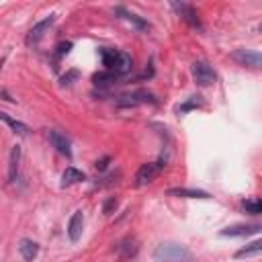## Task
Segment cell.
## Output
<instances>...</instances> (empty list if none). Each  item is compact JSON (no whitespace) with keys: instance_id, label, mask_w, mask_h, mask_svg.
I'll list each match as a JSON object with an SVG mask.
<instances>
[{"instance_id":"cell-1","label":"cell","mask_w":262,"mask_h":262,"mask_svg":"<svg viewBox=\"0 0 262 262\" xmlns=\"http://www.w3.org/2000/svg\"><path fill=\"white\" fill-rule=\"evenodd\" d=\"M154 260L158 262H188L190 252L180 244H160L154 250Z\"/></svg>"},{"instance_id":"cell-2","label":"cell","mask_w":262,"mask_h":262,"mask_svg":"<svg viewBox=\"0 0 262 262\" xmlns=\"http://www.w3.org/2000/svg\"><path fill=\"white\" fill-rule=\"evenodd\" d=\"M190 72H193V78H195V82L199 86H211L217 80L215 70L209 66L207 62H195L193 68H190Z\"/></svg>"},{"instance_id":"cell-3","label":"cell","mask_w":262,"mask_h":262,"mask_svg":"<svg viewBox=\"0 0 262 262\" xmlns=\"http://www.w3.org/2000/svg\"><path fill=\"white\" fill-rule=\"evenodd\" d=\"M166 164L162 160L160 162H148V164H144L142 168L137 170V174H135V186H146V184H150L160 174V170Z\"/></svg>"},{"instance_id":"cell-4","label":"cell","mask_w":262,"mask_h":262,"mask_svg":"<svg viewBox=\"0 0 262 262\" xmlns=\"http://www.w3.org/2000/svg\"><path fill=\"white\" fill-rule=\"evenodd\" d=\"M54 23H56V14H49L47 19L39 21L37 25H33V27H31V31L27 33L25 43H27V45H35L37 41H41V39L45 37V33L51 29V25H54Z\"/></svg>"},{"instance_id":"cell-5","label":"cell","mask_w":262,"mask_h":262,"mask_svg":"<svg viewBox=\"0 0 262 262\" xmlns=\"http://www.w3.org/2000/svg\"><path fill=\"white\" fill-rule=\"evenodd\" d=\"M232 60L238 62L240 66H248V68H254L258 70L262 66V56L258 51H250V49H238L232 54Z\"/></svg>"},{"instance_id":"cell-6","label":"cell","mask_w":262,"mask_h":262,"mask_svg":"<svg viewBox=\"0 0 262 262\" xmlns=\"http://www.w3.org/2000/svg\"><path fill=\"white\" fill-rule=\"evenodd\" d=\"M174 10H176L180 16H182V21L184 23H188L190 27H193V29H203L201 27V21H199V14H197V10L193 8V6H190V4H184V2H172L170 4Z\"/></svg>"},{"instance_id":"cell-7","label":"cell","mask_w":262,"mask_h":262,"mask_svg":"<svg viewBox=\"0 0 262 262\" xmlns=\"http://www.w3.org/2000/svg\"><path fill=\"white\" fill-rule=\"evenodd\" d=\"M142 102H156V98L152 92L137 90L131 94H121L117 100V104H121V107H135V104H142Z\"/></svg>"},{"instance_id":"cell-8","label":"cell","mask_w":262,"mask_h":262,"mask_svg":"<svg viewBox=\"0 0 262 262\" xmlns=\"http://www.w3.org/2000/svg\"><path fill=\"white\" fill-rule=\"evenodd\" d=\"M47 139H49V144L54 146L60 154L68 156V158H72V148H70V139H68L64 133H60L58 129H49V131H47Z\"/></svg>"},{"instance_id":"cell-9","label":"cell","mask_w":262,"mask_h":262,"mask_svg":"<svg viewBox=\"0 0 262 262\" xmlns=\"http://www.w3.org/2000/svg\"><path fill=\"white\" fill-rule=\"evenodd\" d=\"M21 158H23L21 146H12V150H10V154H8V182H14L16 176H19Z\"/></svg>"},{"instance_id":"cell-10","label":"cell","mask_w":262,"mask_h":262,"mask_svg":"<svg viewBox=\"0 0 262 262\" xmlns=\"http://www.w3.org/2000/svg\"><path fill=\"white\" fill-rule=\"evenodd\" d=\"M131 68H133V60H131V56L125 54V51H119V54H117V60H115V64H113V68H111V72L119 78V76L129 74V72H131Z\"/></svg>"},{"instance_id":"cell-11","label":"cell","mask_w":262,"mask_h":262,"mask_svg":"<svg viewBox=\"0 0 262 262\" xmlns=\"http://www.w3.org/2000/svg\"><path fill=\"white\" fill-rule=\"evenodd\" d=\"M82 230H84V215L82 211H76L68 223V238L72 242H78L82 238Z\"/></svg>"},{"instance_id":"cell-12","label":"cell","mask_w":262,"mask_h":262,"mask_svg":"<svg viewBox=\"0 0 262 262\" xmlns=\"http://www.w3.org/2000/svg\"><path fill=\"white\" fill-rule=\"evenodd\" d=\"M137 250H139L137 242H135V240H131V238L121 240V242L117 244V246H115V252L119 254V258H121V260H129V258H133V256L137 254Z\"/></svg>"},{"instance_id":"cell-13","label":"cell","mask_w":262,"mask_h":262,"mask_svg":"<svg viewBox=\"0 0 262 262\" xmlns=\"http://www.w3.org/2000/svg\"><path fill=\"white\" fill-rule=\"evenodd\" d=\"M115 14H119L121 19L129 21V23H131L135 29H139V31H148V29H150V23H148L146 19H142V16H137V14H133V12L125 10L123 6H117V8H115Z\"/></svg>"},{"instance_id":"cell-14","label":"cell","mask_w":262,"mask_h":262,"mask_svg":"<svg viewBox=\"0 0 262 262\" xmlns=\"http://www.w3.org/2000/svg\"><path fill=\"white\" fill-rule=\"evenodd\" d=\"M262 228L260 225H232V228L221 230V236H230V238H242V236H252L258 234Z\"/></svg>"},{"instance_id":"cell-15","label":"cell","mask_w":262,"mask_h":262,"mask_svg":"<svg viewBox=\"0 0 262 262\" xmlns=\"http://www.w3.org/2000/svg\"><path fill=\"white\" fill-rule=\"evenodd\" d=\"M170 197H184V199H209V193L199 188H170Z\"/></svg>"},{"instance_id":"cell-16","label":"cell","mask_w":262,"mask_h":262,"mask_svg":"<svg viewBox=\"0 0 262 262\" xmlns=\"http://www.w3.org/2000/svg\"><path fill=\"white\" fill-rule=\"evenodd\" d=\"M19 252H21L23 260L31 262V260L37 258V254H39V244H35L33 240H21V244H19Z\"/></svg>"},{"instance_id":"cell-17","label":"cell","mask_w":262,"mask_h":262,"mask_svg":"<svg viewBox=\"0 0 262 262\" xmlns=\"http://www.w3.org/2000/svg\"><path fill=\"white\" fill-rule=\"evenodd\" d=\"M86 176H84V172L74 168V166H70L64 170L62 174V186H70V184H76V182H82Z\"/></svg>"},{"instance_id":"cell-18","label":"cell","mask_w":262,"mask_h":262,"mask_svg":"<svg viewBox=\"0 0 262 262\" xmlns=\"http://www.w3.org/2000/svg\"><path fill=\"white\" fill-rule=\"evenodd\" d=\"M0 119L4 121V123L16 133V135H27L29 133V127L23 123V121H19V119H12L8 113H0Z\"/></svg>"},{"instance_id":"cell-19","label":"cell","mask_w":262,"mask_h":262,"mask_svg":"<svg viewBox=\"0 0 262 262\" xmlns=\"http://www.w3.org/2000/svg\"><path fill=\"white\" fill-rule=\"evenodd\" d=\"M92 82H94V86H98V88H109V86H113L117 82V76L113 72H96L92 76Z\"/></svg>"},{"instance_id":"cell-20","label":"cell","mask_w":262,"mask_h":262,"mask_svg":"<svg viewBox=\"0 0 262 262\" xmlns=\"http://www.w3.org/2000/svg\"><path fill=\"white\" fill-rule=\"evenodd\" d=\"M260 252H262V242H260V240H256V242L248 244L246 248L238 250V252H236V258H250V256H258Z\"/></svg>"},{"instance_id":"cell-21","label":"cell","mask_w":262,"mask_h":262,"mask_svg":"<svg viewBox=\"0 0 262 262\" xmlns=\"http://www.w3.org/2000/svg\"><path fill=\"white\" fill-rule=\"evenodd\" d=\"M117 54H119V49H109V47L100 49V60H102V66L107 68V72H111V68L117 60Z\"/></svg>"},{"instance_id":"cell-22","label":"cell","mask_w":262,"mask_h":262,"mask_svg":"<svg viewBox=\"0 0 262 262\" xmlns=\"http://www.w3.org/2000/svg\"><path fill=\"white\" fill-rule=\"evenodd\" d=\"M242 207H244V211L250 213V215H260V213H262V201H260L258 197L246 199V201L242 203Z\"/></svg>"},{"instance_id":"cell-23","label":"cell","mask_w":262,"mask_h":262,"mask_svg":"<svg viewBox=\"0 0 262 262\" xmlns=\"http://www.w3.org/2000/svg\"><path fill=\"white\" fill-rule=\"evenodd\" d=\"M201 104H203V98L201 96H190L184 104H180V107H178V113H188V111L201 107Z\"/></svg>"},{"instance_id":"cell-24","label":"cell","mask_w":262,"mask_h":262,"mask_svg":"<svg viewBox=\"0 0 262 262\" xmlns=\"http://www.w3.org/2000/svg\"><path fill=\"white\" fill-rule=\"evenodd\" d=\"M117 199L115 197H109L107 201H104V205H102V213L104 215H111V213H115V209H117Z\"/></svg>"},{"instance_id":"cell-25","label":"cell","mask_w":262,"mask_h":262,"mask_svg":"<svg viewBox=\"0 0 262 262\" xmlns=\"http://www.w3.org/2000/svg\"><path fill=\"white\" fill-rule=\"evenodd\" d=\"M70 49H72V41H62L56 47V54H58V58H64V56L70 54Z\"/></svg>"},{"instance_id":"cell-26","label":"cell","mask_w":262,"mask_h":262,"mask_svg":"<svg viewBox=\"0 0 262 262\" xmlns=\"http://www.w3.org/2000/svg\"><path fill=\"white\" fill-rule=\"evenodd\" d=\"M78 72H76V70H72V72H68L66 76H62V80H60V84L62 86H68V84H72V80H78Z\"/></svg>"},{"instance_id":"cell-27","label":"cell","mask_w":262,"mask_h":262,"mask_svg":"<svg viewBox=\"0 0 262 262\" xmlns=\"http://www.w3.org/2000/svg\"><path fill=\"white\" fill-rule=\"evenodd\" d=\"M109 162H111V158H109V156H104V158H100V160L94 164V168H96L98 172H104V170L109 168Z\"/></svg>"}]
</instances>
